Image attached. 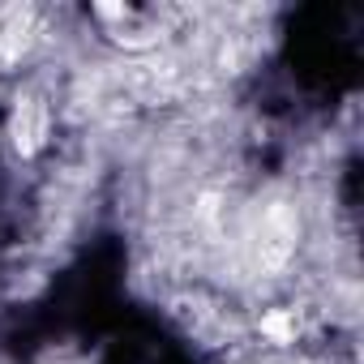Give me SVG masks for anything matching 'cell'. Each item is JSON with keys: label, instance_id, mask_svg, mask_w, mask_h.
Masks as SVG:
<instances>
[{"label": "cell", "instance_id": "cell-1", "mask_svg": "<svg viewBox=\"0 0 364 364\" xmlns=\"http://www.w3.org/2000/svg\"><path fill=\"white\" fill-rule=\"evenodd\" d=\"M296 232H300L296 210L274 198V202H262L249 210V219L236 228V245L253 274H274L296 253Z\"/></svg>", "mask_w": 364, "mask_h": 364}, {"label": "cell", "instance_id": "cell-2", "mask_svg": "<svg viewBox=\"0 0 364 364\" xmlns=\"http://www.w3.org/2000/svg\"><path fill=\"white\" fill-rule=\"evenodd\" d=\"M43 133H48V107L39 99H18V112H14V141H18V150L22 154L39 150Z\"/></svg>", "mask_w": 364, "mask_h": 364}, {"label": "cell", "instance_id": "cell-3", "mask_svg": "<svg viewBox=\"0 0 364 364\" xmlns=\"http://www.w3.org/2000/svg\"><path fill=\"white\" fill-rule=\"evenodd\" d=\"M31 39H35V18H31L26 9L9 14V18H5V26H0V65L22 60V56H26V48H31Z\"/></svg>", "mask_w": 364, "mask_h": 364}]
</instances>
